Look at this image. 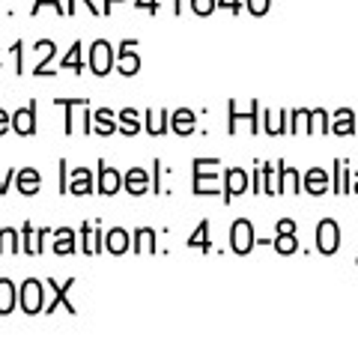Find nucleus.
<instances>
[{
    "mask_svg": "<svg viewBox=\"0 0 358 358\" xmlns=\"http://www.w3.org/2000/svg\"><path fill=\"white\" fill-rule=\"evenodd\" d=\"M116 66L114 63V48H111V42H105V39H96L93 42V48H90V72L93 75H107Z\"/></svg>",
    "mask_w": 358,
    "mask_h": 358,
    "instance_id": "nucleus-1",
    "label": "nucleus"
},
{
    "mask_svg": "<svg viewBox=\"0 0 358 358\" xmlns=\"http://www.w3.org/2000/svg\"><path fill=\"white\" fill-rule=\"evenodd\" d=\"M57 105H66V134H78V131H87V123H90V111H87V102L81 98H60Z\"/></svg>",
    "mask_w": 358,
    "mask_h": 358,
    "instance_id": "nucleus-2",
    "label": "nucleus"
},
{
    "mask_svg": "<svg viewBox=\"0 0 358 358\" xmlns=\"http://www.w3.org/2000/svg\"><path fill=\"white\" fill-rule=\"evenodd\" d=\"M18 299H21V308L27 313H39L42 310V284L36 277H27L18 290Z\"/></svg>",
    "mask_w": 358,
    "mask_h": 358,
    "instance_id": "nucleus-3",
    "label": "nucleus"
},
{
    "mask_svg": "<svg viewBox=\"0 0 358 358\" xmlns=\"http://www.w3.org/2000/svg\"><path fill=\"white\" fill-rule=\"evenodd\" d=\"M120 185H123V176L116 173L114 167H107L105 161H98V194L111 197V194L120 191Z\"/></svg>",
    "mask_w": 358,
    "mask_h": 358,
    "instance_id": "nucleus-4",
    "label": "nucleus"
},
{
    "mask_svg": "<svg viewBox=\"0 0 358 358\" xmlns=\"http://www.w3.org/2000/svg\"><path fill=\"white\" fill-rule=\"evenodd\" d=\"M230 239H233V251H236V254H248L251 245H254V230H251L248 221H236Z\"/></svg>",
    "mask_w": 358,
    "mask_h": 358,
    "instance_id": "nucleus-5",
    "label": "nucleus"
},
{
    "mask_svg": "<svg viewBox=\"0 0 358 358\" xmlns=\"http://www.w3.org/2000/svg\"><path fill=\"white\" fill-rule=\"evenodd\" d=\"M123 185H125V191H129V194L140 197V194L149 191V173H147V170H140V167H131L129 173L123 176Z\"/></svg>",
    "mask_w": 358,
    "mask_h": 358,
    "instance_id": "nucleus-6",
    "label": "nucleus"
},
{
    "mask_svg": "<svg viewBox=\"0 0 358 358\" xmlns=\"http://www.w3.org/2000/svg\"><path fill=\"white\" fill-rule=\"evenodd\" d=\"M15 185H18V191L21 194H36L39 191V185H42V176H39V170H33V167H24V170H18V176H15Z\"/></svg>",
    "mask_w": 358,
    "mask_h": 358,
    "instance_id": "nucleus-7",
    "label": "nucleus"
},
{
    "mask_svg": "<svg viewBox=\"0 0 358 358\" xmlns=\"http://www.w3.org/2000/svg\"><path fill=\"white\" fill-rule=\"evenodd\" d=\"M69 191H72V194H78V197L93 194V173H90L87 167L75 170V173L69 176Z\"/></svg>",
    "mask_w": 358,
    "mask_h": 358,
    "instance_id": "nucleus-8",
    "label": "nucleus"
},
{
    "mask_svg": "<svg viewBox=\"0 0 358 358\" xmlns=\"http://www.w3.org/2000/svg\"><path fill=\"white\" fill-rule=\"evenodd\" d=\"M12 129L18 134H24V138L36 131V111H33V107H21V111L12 114Z\"/></svg>",
    "mask_w": 358,
    "mask_h": 358,
    "instance_id": "nucleus-9",
    "label": "nucleus"
},
{
    "mask_svg": "<svg viewBox=\"0 0 358 358\" xmlns=\"http://www.w3.org/2000/svg\"><path fill=\"white\" fill-rule=\"evenodd\" d=\"M18 304V290L9 277H0V317L12 313V308Z\"/></svg>",
    "mask_w": 358,
    "mask_h": 358,
    "instance_id": "nucleus-10",
    "label": "nucleus"
},
{
    "mask_svg": "<svg viewBox=\"0 0 358 358\" xmlns=\"http://www.w3.org/2000/svg\"><path fill=\"white\" fill-rule=\"evenodd\" d=\"M131 45H134V39H125V42H123V54H120V60H116V69H120L125 78H129V75H134V72L140 69V60H138V54H131V51H129Z\"/></svg>",
    "mask_w": 358,
    "mask_h": 358,
    "instance_id": "nucleus-11",
    "label": "nucleus"
},
{
    "mask_svg": "<svg viewBox=\"0 0 358 358\" xmlns=\"http://www.w3.org/2000/svg\"><path fill=\"white\" fill-rule=\"evenodd\" d=\"M36 75H51V69H48V60L54 57V42L51 39H39L36 42Z\"/></svg>",
    "mask_w": 358,
    "mask_h": 358,
    "instance_id": "nucleus-12",
    "label": "nucleus"
},
{
    "mask_svg": "<svg viewBox=\"0 0 358 358\" xmlns=\"http://www.w3.org/2000/svg\"><path fill=\"white\" fill-rule=\"evenodd\" d=\"M129 242H131V236L129 233H125L123 227H116V230H111L107 233V239H105V245H107V251H111V254H125V251H129Z\"/></svg>",
    "mask_w": 358,
    "mask_h": 358,
    "instance_id": "nucleus-13",
    "label": "nucleus"
},
{
    "mask_svg": "<svg viewBox=\"0 0 358 358\" xmlns=\"http://www.w3.org/2000/svg\"><path fill=\"white\" fill-rule=\"evenodd\" d=\"M75 251V233L72 230H57L54 233V254L57 257H66Z\"/></svg>",
    "mask_w": 358,
    "mask_h": 358,
    "instance_id": "nucleus-14",
    "label": "nucleus"
},
{
    "mask_svg": "<svg viewBox=\"0 0 358 358\" xmlns=\"http://www.w3.org/2000/svg\"><path fill=\"white\" fill-rule=\"evenodd\" d=\"M170 125H173L176 134H191L194 131V114L185 111V107H179V111L170 116Z\"/></svg>",
    "mask_w": 358,
    "mask_h": 358,
    "instance_id": "nucleus-15",
    "label": "nucleus"
},
{
    "mask_svg": "<svg viewBox=\"0 0 358 358\" xmlns=\"http://www.w3.org/2000/svg\"><path fill=\"white\" fill-rule=\"evenodd\" d=\"M123 134H129V138H134V134L140 131V120H138V111L134 107H125V111H120V129Z\"/></svg>",
    "mask_w": 358,
    "mask_h": 358,
    "instance_id": "nucleus-16",
    "label": "nucleus"
},
{
    "mask_svg": "<svg viewBox=\"0 0 358 358\" xmlns=\"http://www.w3.org/2000/svg\"><path fill=\"white\" fill-rule=\"evenodd\" d=\"M248 188V176H245V170H230L227 173V188H224V197H230L233 194H242Z\"/></svg>",
    "mask_w": 358,
    "mask_h": 358,
    "instance_id": "nucleus-17",
    "label": "nucleus"
},
{
    "mask_svg": "<svg viewBox=\"0 0 358 358\" xmlns=\"http://www.w3.org/2000/svg\"><path fill=\"white\" fill-rule=\"evenodd\" d=\"M116 131V125H114V111L111 107H98L96 111V134H114Z\"/></svg>",
    "mask_w": 358,
    "mask_h": 358,
    "instance_id": "nucleus-18",
    "label": "nucleus"
},
{
    "mask_svg": "<svg viewBox=\"0 0 358 358\" xmlns=\"http://www.w3.org/2000/svg\"><path fill=\"white\" fill-rule=\"evenodd\" d=\"M165 125H167V111L152 107V111L147 114V131L156 138V134H165Z\"/></svg>",
    "mask_w": 358,
    "mask_h": 358,
    "instance_id": "nucleus-19",
    "label": "nucleus"
},
{
    "mask_svg": "<svg viewBox=\"0 0 358 358\" xmlns=\"http://www.w3.org/2000/svg\"><path fill=\"white\" fill-rule=\"evenodd\" d=\"M152 245H156V230L140 227L138 233H134V251H138V254H149Z\"/></svg>",
    "mask_w": 358,
    "mask_h": 358,
    "instance_id": "nucleus-20",
    "label": "nucleus"
},
{
    "mask_svg": "<svg viewBox=\"0 0 358 358\" xmlns=\"http://www.w3.org/2000/svg\"><path fill=\"white\" fill-rule=\"evenodd\" d=\"M335 242H337V230L331 221H322L319 224V248L326 251V254H331L335 251Z\"/></svg>",
    "mask_w": 358,
    "mask_h": 358,
    "instance_id": "nucleus-21",
    "label": "nucleus"
},
{
    "mask_svg": "<svg viewBox=\"0 0 358 358\" xmlns=\"http://www.w3.org/2000/svg\"><path fill=\"white\" fill-rule=\"evenodd\" d=\"M72 284H75V277H69V281H66V284H63V286H60L57 281H48V286H51V290H54V293H57V302H54V304H51V308H48V310H54V308H57V304L63 302V304H66V308H69V313H75V304H72V302L66 299V293L72 290Z\"/></svg>",
    "mask_w": 358,
    "mask_h": 358,
    "instance_id": "nucleus-22",
    "label": "nucleus"
},
{
    "mask_svg": "<svg viewBox=\"0 0 358 358\" xmlns=\"http://www.w3.org/2000/svg\"><path fill=\"white\" fill-rule=\"evenodd\" d=\"M18 251V233L12 227H0V254H15Z\"/></svg>",
    "mask_w": 358,
    "mask_h": 358,
    "instance_id": "nucleus-23",
    "label": "nucleus"
},
{
    "mask_svg": "<svg viewBox=\"0 0 358 358\" xmlns=\"http://www.w3.org/2000/svg\"><path fill=\"white\" fill-rule=\"evenodd\" d=\"M60 69H75V72H84V60H81V42H75L66 54V60H60Z\"/></svg>",
    "mask_w": 358,
    "mask_h": 358,
    "instance_id": "nucleus-24",
    "label": "nucleus"
},
{
    "mask_svg": "<svg viewBox=\"0 0 358 358\" xmlns=\"http://www.w3.org/2000/svg\"><path fill=\"white\" fill-rule=\"evenodd\" d=\"M45 233V230H42ZM39 230H33V224H24V251L27 254H39V239H42Z\"/></svg>",
    "mask_w": 358,
    "mask_h": 358,
    "instance_id": "nucleus-25",
    "label": "nucleus"
},
{
    "mask_svg": "<svg viewBox=\"0 0 358 358\" xmlns=\"http://www.w3.org/2000/svg\"><path fill=\"white\" fill-rule=\"evenodd\" d=\"M304 188H308L310 194L326 191V173H322V170H310L308 179H304Z\"/></svg>",
    "mask_w": 358,
    "mask_h": 358,
    "instance_id": "nucleus-26",
    "label": "nucleus"
},
{
    "mask_svg": "<svg viewBox=\"0 0 358 358\" xmlns=\"http://www.w3.org/2000/svg\"><path fill=\"white\" fill-rule=\"evenodd\" d=\"M275 245H277V251H281V254H293V251H295V239H293V233H281Z\"/></svg>",
    "mask_w": 358,
    "mask_h": 358,
    "instance_id": "nucleus-27",
    "label": "nucleus"
},
{
    "mask_svg": "<svg viewBox=\"0 0 358 358\" xmlns=\"http://www.w3.org/2000/svg\"><path fill=\"white\" fill-rule=\"evenodd\" d=\"M191 6H194L197 15H209L215 9V0H191Z\"/></svg>",
    "mask_w": 358,
    "mask_h": 358,
    "instance_id": "nucleus-28",
    "label": "nucleus"
},
{
    "mask_svg": "<svg viewBox=\"0 0 358 358\" xmlns=\"http://www.w3.org/2000/svg\"><path fill=\"white\" fill-rule=\"evenodd\" d=\"M206 227H209V224H200V227H197V233H194V236L191 239H188V245H191V248H197V245H206Z\"/></svg>",
    "mask_w": 358,
    "mask_h": 358,
    "instance_id": "nucleus-29",
    "label": "nucleus"
},
{
    "mask_svg": "<svg viewBox=\"0 0 358 358\" xmlns=\"http://www.w3.org/2000/svg\"><path fill=\"white\" fill-rule=\"evenodd\" d=\"M42 6H54V9H57V12H63V6H60V0H36V3H33V15L36 12H39V9ZM63 15H66V12H63Z\"/></svg>",
    "mask_w": 358,
    "mask_h": 358,
    "instance_id": "nucleus-30",
    "label": "nucleus"
},
{
    "mask_svg": "<svg viewBox=\"0 0 358 358\" xmlns=\"http://www.w3.org/2000/svg\"><path fill=\"white\" fill-rule=\"evenodd\" d=\"M248 6H251V12L254 15H263L268 9V0H248Z\"/></svg>",
    "mask_w": 358,
    "mask_h": 358,
    "instance_id": "nucleus-31",
    "label": "nucleus"
},
{
    "mask_svg": "<svg viewBox=\"0 0 358 358\" xmlns=\"http://www.w3.org/2000/svg\"><path fill=\"white\" fill-rule=\"evenodd\" d=\"M9 123H12V116H9L6 111H0V134H6V129H9Z\"/></svg>",
    "mask_w": 358,
    "mask_h": 358,
    "instance_id": "nucleus-32",
    "label": "nucleus"
},
{
    "mask_svg": "<svg viewBox=\"0 0 358 358\" xmlns=\"http://www.w3.org/2000/svg\"><path fill=\"white\" fill-rule=\"evenodd\" d=\"M138 9H149V12H156V0H138V3H134Z\"/></svg>",
    "mask_w": 358,
    "mask_h": 358,
    "instance_id": "nucleus-33",
    "label": "nucleus"
},
{
    "mask_svg": "<svg viewBox=\"0 0 358 358\" xmlns=\"http://www.w3.org/2000/svg\"><path fill=\"white\" fill-rule=\"evenodd\" d=\"M9 179H12V170H9L6 176H0V194H6V188H9Z\"/></svg>",
    "mask_w": 358,
    "mask_h": 358,
    "instance_id": "nucleus-34",
    "label": "nucleus"
},
{
    "mask_svg": "<svg viewBox=\"0 0 358 358\" xmlns=\"http://www.w3.org/2000/svg\"><path fill=\"white\" fill-rule=\"evenodd\" d=\"M221 6H227V9H233V12H236V9H239V0H221Z\"/></svg>",
    "mask_w": 358,
    "mask_h": 358,
    "instance_id": "nucleus-35",
    "label": "nucleus"
},
{
    "mask_svg": "<svg viewBox=\"0 0 358 358\" xmlns=\"http://www.w3.org/2000/svg\"><path fill=\"white\" fill-rule=\"evenodd\" d=\"M111 3H114V0H105V15L111 12Z\"/></svg>",
    "mask_w": 358,
    "mask_h": 358,
    "instance_id": "nucleus-36",
    "label": "nucleus"
},
{
    "mask_svg": "<svg viewBox=\"0 0 358 358\" xmlns=\"http://www.w3.org/2000/svg\"><path fill=\"white\" fill-rule=\"evenodd\" d=\"M75 3H78V0H72V3H69V9H72V6H75Z\"/></svg>",
    "mask_w": 358,
    "mask_h": 358,
    "instance_id": "nucleus-37",
    "label": "nucleus"
}]
</instances>
